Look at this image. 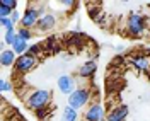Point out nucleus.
I'll return each instance as SVG.
<instances>
[{
    "mask_svg": "<svg viewBox=\"0 0 150 121\" xmlns=\"http://www.w3.org/2000/svg\"><path fill=\"white\" fill-rule=\"evenodd\" d=\"M45 4H38V2H31L26 5V9L22 10V21H21V28H26V29H33L38 26L39 19L43 14H46L45 10Z\"/></svg>",
    "mask_w": 150,
    "mask_h": 121,
    "instance_id": "nucleus-1",
    "label": "nucleus"
},
{
    "mask_svg": "<svg viewBox=\"0 0 150 121\" xmlns=\"http://www.w3.org/2000/svg\"><path fill=\"white\" fill-rule=\"evenodd\" d=\"M126 33L131 38H140L147 33V19L140 12H130L126 17Z\"/></svg>",
    "mask_w": 150,
    "mask_h": 121,
    "instance_id": "nucleus-2",
    "label": "nucleus"
},
{
    "mask_svg": "<svg viewBox=\"0 0 150 121\" xmlns=\"http://www.w3.org/2000/svg\"><path fill=\"white\" fill-rule=\"evenodd\" d=\"M51 101V92L46 89H34L28 94L26 97V106H28L31 111L36 113L38 109H43L48 108V104Z\"/></svg>",
    "mask_w": 150,
    "mask_h": 121,
    "instance_id": "nucleus-3",
    "label": "nucleus"
},
{
    "mask_svg": "<svg viewBox=\"0 0 150 121\" xmlns=\"http://www.w3.org/2000/svg\"><path fill=\"white\" fill-rule=\"evenodd\" d=\"M91 97H92L91 87L80 85V87H77L74 92L68 96V106L77 109V111H80V109H84L85 106L91 103Z\"/></svg>",
    "mask_w": 150,
    "mask_h": 121,
    "instance_id": "nucleus-4",
    "label": "nucleus"
},
{
    "mask_svg": "<svg viewBox=\"0 0 150 121\" xmlns=\"http://www.w3.org/2000/svg\"><path fill=\"white\" fill-rule=\"evenodd\" d=\"M38 67V58L29 53H24V55L17 56L16 60V65H14V72H17L21 75H26L29 72H33Z\"/></svg>",
    "mask_w": 150,
    "mask_h": 121,
    "instance_id": "nucleus-5",
    "label": "nucleus"
},
{
    "mask_svg": "<svg viewBox=\"0 0 150 121\" xmlns=\"http://www.w3.org/2000/svg\"><path fill=\"white\" fill-rule=\"evenodd\" d=\"M56 87H58L60 94H63V96L68 97V96L77 89V80H75L74 75L63 74V75H60V77L56 79Z\"/></svg>",
    "mask_w": 150,
    "mask_h": 121,
    "instance_id": "nucleus-6",
    "label": "nucleus"
},
{
    "mask_svg": "<svg viewBox=\"0 0 150 121\" xmlns=\"http://www.w3.org/2000/svg\"><path fill=\"white\" fill-rule=\"evenodd\" d=\"M106 120V109L101 103H91L84 113V121H104Z\"/></svg>",
    "mask_w": 150,
    "mask_h": 121,
    "instance_id": "nucleus-7",
    "label": "nucleus"
},
{
    "mask_svg": "<svg viewBox=\"0 0 150 121\" xmlns=\"http://www.w3.org/2000/svg\"><path fill=\"white\" fill-rule=\"evenodd\" d=\"M128 60H130V65L135 70L145 72V74L150 72V56L149 55H145V53H133V55H130Z\"/></svg>",
    "mask_w": 150,
    "mask_h": 121,
    "instance_id": "nucleus-8",
    "label": "nucleus"
},
{
    "mask_svg": "<svg viewBox=\"0 0 150 121\" xmlns=\"http://www.w3.org/2000/svg\"><path fill=\"white\" fill-rule=\"evenodd\" d=\"M56 24H58V19L53 12H46V14H43L41 19H39V22H38L36 29L39 33H51L53 29L56 28Z\"/></svg>",
    "mask_w": 150,
    "mask_h": 121,
    "instance_id": "nucleus-9",
    "label": "nucleus"
},
{
    "mask_svg": "<svg viewBox=\"0 0 150 121\" xmlns=\"http://www.w3.org/2000/svg\"><path fill=\"white\" fill-rule=\"evenodd\" d=\"M128 114H130L128 106L126 104H118V106H114V108H111L108 111L106 121H126Z\"/></svg>",
    "mask_w": 150,
    "mask_h": 121,
    "instance_id": "nucleus-10",
    "label": "nucleus"
},
{
    "mask_svg": "<svg viewBox=\"0 0 150 121\" xmlns=\"http://www.w3.org/2000/svg\"><path fill=\"white\" fill-rule=\"evenodd\" d=\"M96 72H97V62L96 60H87V62H84L82 65L79 67L77 75L80 79H92L96 75Z\"/></svg>",
    "mask_w": 150,
    "mask_h": 121,
    "instance_id": "nucleus-11",
    "label": "nucleus"
},
{
    "mask_svg": "<svg viewBox=\"0 0 150 121\" xmlns=\"http://www.w3.org/2000/svg\"><path fill=\"white\" fill-rule=\"evenodd\" d=\"M43 45H45V55H58L63 48L56 36H48Z\"/></svg>",
    "mask_w": 150,
    "mask_h": 121,
    "instance_id": "nucleus-12",
    "label": "nucleus"
},
{
    "mask_svg": "<svg viewBox=\"0 0 150 121\" xmlns=\"http://www.w3.org/2000/svg\"><path fill=\"white\" fill-rule=\"evenodd\" d=\"M16 60H17V55L14 53V50L12 48H5V50H2L0 51V65L5 67V68H9L16 65Z\"/></svg>",
    "mask_w": 150,
    "mask_h": 121,
    "instance_id": "nucleus-13",
    "label": "nucleus"
},
{
    "mask_svg": "<svg viewBox=\"0 0 150 121\" xmlns=\"http://www.w3.org/2000/svg\"><path fill=\"white\" fill-rule=\"evenodd\" d=\"M85 34L84 33H68V36H67V39H65V45L67 46H70V48H82V45L85 43Z\"/></svg>",
    "mask_w": 150,
    "mask_h": 121,
    "instance_id": "nucleus-14",
    "label": "nucleus"
},
{
    "mask_svg": "<svg viewBox=\"0 0 150 121\" xmlns=\"http://www.w3.org/2000/svg\"><path fill=\"white\" fill-rule=\"evenodd\" d=\"M60 121H79V111L74 109V108H70V106H67L62 111Z\"/></svg>",
    "mask_w": 150,
    "mask_h": 121,
    "instance_id": "nucleus-15",
    "label": "nucleus"
},
{
    "mask_svg": "<svg viewBox=\"0 0 150 121\" xmlns=\"http://www.w3.org/2000/svg\"><path fill=\"white\" fill-rule=\"evenodd\" d=\"M12 50H14V53H16L17 56H21V55H24V53H28L29 43H28V41H24V39H21V38L17 36L16 43L12 45Z\"/></svg>",
    "mask_w": 150,
    "mask_h": 121,
    "instance_id": "nucleus-16",
    "label": "nucleus"
},
{
    "mask_svg": "<svg viewBox=\"0 0 150 121\" xmlns=\"http://www.w3.org/2000/svg\"><path fill=\"white\" fill-rule=\"evenodd\" d=\"M16 39H17V29L5 31V33H4V38H2V41H4L5 45H9L10 48H12V45L16 43Z\"/></svg>",
    "mask_w": 150,
    "mask_h": 121,
    "instance_id": "nucleus-17",
    "label": "nucleus"
},
{
    "mask_svg": "<svg viewBox=\"0 0 150 121\" xmlns=\"http://www.w3.org/2000/svg\"><path fill=\"white\" fill-rule=\"evenodd\" d=\"M28 53L38 58V56H41L45 53V45H43V43H33V45H29Z\"/></svg>",
    "mask_w": 150,
    "mask_h": 121,
    "instance_id": "nucleus-18",
    "label": "nucleus"
},
{
    "mask_svg": "<svg viewBox=\"0 0 150 121\" xmlns=\"http://www.w3.org/2000/svg\"><path fill=\"white\" fill-rule=\"evenodd\" d=\"M0 26H2V31H4V33L16 29V24H14V21L10 17H0Z\"/></svg>",
    "mask_w": 150,
    "mask_h": 121,
    "instance_id": "nucleus-19",
    "label": "nucleus"
},
{
    "mask_svg": "<svg viewBox=\"0 0 150 121\" xmlns=\"http://www.w3.org/2000/svg\"><path fill=\"white\" fill-rule=\"evenodd\" d=\"M17 36L21 38V39H24V41H28V43H29V39H33V36H34V33H33L31 29L19 28V29H17Z\"/></svg>",
    "mask_w": 150,
    "mask_h": 121,
    "instance_id": "nucleus-20",
    "label": "nucleus"
},
{
    "mask_svg": "<svg viewBox=\"0 0 150 121\" xmlns=\"http://www.w3.org/2000/svg\"><path fill=\"white\" fill-rule=\"evenodd\" d=\"M12 89H14V85H12V82H10L9 79H2V82H0V91H2V94L10 92Z\"/></svg>",
    "mask_w": 150,
    "mask_h": 121,
    "instance_id": "nucleus-21",
    "label": "nucleus"
},
{
    "mask_svg": "<svg viewBox=\"0 0 150 121\" xmlns=\"http://www.w3.org/2000/svg\"><path fill=\"white\" fill-rule=\"evenodd\" d=\"M50 116V108H43V109H38L36 111V118L39 121H45Z\"/></svg>",
    "mask_w": 150,
    "mask_h": 121,
    "instance_id": "nucleus-22",
    "label": "nucleus"
},
{
    "mask_svg": "<svg viewBox=\"0 0 150 121\" xmlns=\"http://www.w3.org/2000/svg\"><path fill=\"white\" fill-rule=\"evenodd\" d=\"M16 10H12L10 7H5V5H0V17H10Z\"/></svg>",
    "mask_w": 150,
    "mask_h": 121,
    "instance_id": "nucleus-23",
    "label": "nucleus"
},
{
    "mask_svg": "<svg viewBox=\"0 0 150 121\" xmlns=\"http://www.w3.org/2000/svg\"><path fill=\"white\" fill-rule=\"evenodd\" d=\"M0 5H5V7H10V9L12 10H17V2H16V0H2V2H0Z\"/></svg>",
    "mask_w": 150,
    "mask_h": 121,
    "instance_id": "nucleus-24",
    "label": "nucleus"
},
{
    "mask_svg": "<svg viewBox=\"0 0 150 121\" xmlns=\"http://www.w3.org/2000/svg\"><path fill=\"white\" fill-rule=\"evenodd\" d=\"M10 19L14 21V24H21V21H22V12H19V10H16L12 16H10Z\"/></svg>",
    "mask_w": 150,
    "mask_h": 121,
    "instance_id": "nucleus-25",
    "label": "nucleus"
},
{
    "mask_svg": "<svg viewBox=\"0 0 150 121\" xmlns=\"http://www.w3.org/2000/svg\"><path fill=\"white\" fill-rule=\"evenodd\" d=\"M60 5H62V7H65V9H72V7L77 5V4H75L74 0H62V2H60Z\"/></svg>",
    "mask_w": 150,
    "mask_h": 121,
    "instance_id": "nucleus-26",
    "label": "nucleus"
},
{
    "mask_svg": "<svg viewBox=\"0 0 150 121\" xmlns=\"http://www.w3.org/2000/svg\"><path fill=\"white\" fill-rule=\"evenodd\" d=\"M123 50H125V46H123V45H118V46H116V51H123Z\"/></svg>",
    "mask_w": 150,
    "mask_h": 121,
    "instance_id": "nucleus-27",
    "label": "nucleus"
},
{
    "mask_svg": "<svg viewBox=\"0 0 150 121\" xmlns=\"http://www.w3.org/2000/svg\"><path fill=\"white\" fill-rule=\"evenodd\" d=\"M104 121H106V120H104Z\"/></svg>",
    "mask_w": 150,
    "mask_h": 121,
    "instance_id": "nucleus-28",
    "label": "nucleus"
}]
</instances>
